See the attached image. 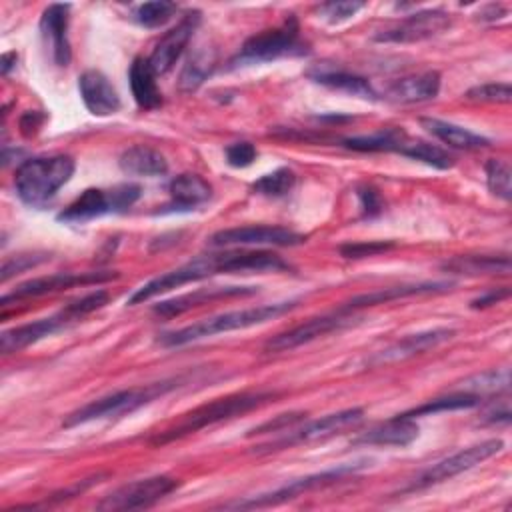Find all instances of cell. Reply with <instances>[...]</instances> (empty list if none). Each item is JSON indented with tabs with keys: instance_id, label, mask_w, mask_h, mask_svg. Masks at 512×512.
I'll return each mask as SVG.
<instances>
[{
	"instance_id": "1",
	"label": "cell",
	"mask_w": 512,
	"mask_h": 512,
	"mask_svg": "<svg viewBox=\"0 0 512 512\" xmlns=\"http://www.w3.org/2000/svg\"><path fill=\"white\" fill-rule=\"evenodd\" d=\"M272 398H274L272 392H238V394H230L224 398H216L212 402H206V404L182 414V418L178 422H174L166 430L154 434L150 444L152 446L170 444V442L180 440L188 434H194L202 428L242 416V414L266 404Z\"/></svg>"
},
{
	"instance_id": "2",
	"label": "cell",
	"mask_w": 512,
	"mask_h": 512,
	"mask_svg": "<svg viewBox=\"0 0 512 512\" xmlns=\"http://www.w3.org/2000/svg\"><path fill=\"white\" fill-rule=\"evenodd\" d=\"M298 306V300H286V302H276V304H262V306H252V308H242V310H230L224 314H216L210 318H204L200 322H194L190 326L164 332L158 338V344L166 348H176L184 346L202 338H210L214 334L222 332H232V330H244L250 326L264 324L268 320H274L276 316H282L290 312L292 308Z\"/></svg>"
},
{
	"instance_id": "3",
	"label": "cell",
	"mask_w": 512,
	"mask_h": 512,
	"mask_svg": "<svg viewBox=\"0 0 512 512\" xmlns=\"http://www.w3.org/2000/svg\"><path fill=\"white\" fill-rule=\"evenodd\" d=\"M74 160L66 154L24 160L14 176L18 198L28 206H44L72 178Z\"/></svg>"
},
{
	"instance_id": "4",
	"label": "cell",
	"mask_w": 512,
	"mask_h": 512,
	"mask_svg": "<svg viewBox=\"0 0 512 512\" xmlns=\"http://www.w3.org/2000/svg\"><path fill=\"white\" fill-rule=\"evenodd\" d=\"M176 386H178V380H162V382H154V384H146V386L118 390L114 394L92 400V402L84 404L82 408L70 412L66 416V420L62 422V426L64 428H74V426H80V424H86V422L104 420V418H118V416L130 414V412L154 402L156 398L164 396L166 392H170Z\"/></svg>"
},
{
	"instance_id": "5",
	"label": "cell",
	"mask_w": 512,
	"mask_h": 512,
	"mask_svg": "<svg viewBox=\"0 0 512 512\" xmlns=\"http://www.w3.org/2000/svg\"><path fill=\"white\" fill-rule=\"evenodd\" d=\"M308 48L300 42V26L294 14H290L280 26L262 30L250 36L238 54L230 60V68L246 66V64H262L274 62L284 56H300L306 54Z\"/></svg>"
},
{
	"instance_id": "6",
	"label": "cell",
	"mask_w": 512,
	"mask_h": 512,
	"mask_svg": "<svg viewBox=\"0 0 512 512\" xmlns=\"http://www.w3.org/2000/svg\"><path fill=\"white\" fill-rule=\"evenodd\" d=\"M140 192V186L132 182L118 184L110 190L86 188L58 214V220L66 224H84L110 212H124L140 198Z\"/></svg>"
},
{
	"instance_id": "7",
	"label": "cell",
	"mask_w": 512,
	"mask_h": 512,
	"mask_svg": "<svg viewBox=\"0 0 512 512\" xmlns=\"http://www.w3.org/2000/svg\"><path fill=\"white\" fill-rule=\"evenodd\" d=\"M214 274H220V254H200L196 258H192L190 262L174 268V270H168L152 280H148L146 284H142L140 288H136L130 298L126 300L128 306H134V304H142L162 292H168V290H174V288H180L184 284H190V282H198V280H204L208 276H214Z\"/></svg>"
},
{
	"instance_id": "8",
	"label": "cell",
	"mask_w": 512,
	"mask_h": 512,
	"mask_svg": "<svg viewBox=\"0 0 512 512\" xmlns=\"http://www.w3.org/2000/svg\"><path fill=\"white\" fill-rule=\"evenodd\" d=\"M364 416L362 408H346L334 414H326L318 420L306 422L300 428H290L286 430L280 438H276L274 442L262 444L256 448V452H272V450H282L294 444H306V442H316V440H326L330 436H336L340 432H344L346 428L356 426Z\"/></svg>"
},
{
	"instance_id": "9",
	"label": "cell",
	"mask_w": 512,
	"mask_h": 512,
	"mask_svg": "<svg viewBox=\"0 0 512 512\" xmlns=\"http://www.w3.org/2000/svg\"><path fill=\"white\" fill-rule=\"evenodd\" d=\"M180 482L172 476H150L128 482L98 502V510H138L160 502L164 496L174 492Z\"/></svg>"
},
{
	"instance_id": "10",
	"label": "cell",
	"mask_w": 512,
	"mask_h": 512,
	"mask_svg": "<svg viewBox=\"0 0 512 512\" xmlns=\"http://www.w3.org/2000/svg\"><path fill=\"white\" fill-rule=\"evenodd\" d=\"M504 448V442L500 438H490V440H484L480 444H474V446H468L440 462H436L434 466H430L428 470H424L416 482L412 486H408V490H422V488H428L432 484H438V482H444V480H450L478 464H482L484 460L492 458L494 454H498L500 450Z\"/></svg>"
},
{
	"instance_id": "11",
	"label": "cell",
	"mask_w": 512,
	"mask_h": 512,
	"mask_svg": "<svg viewBox=\"0 0 512 512\" xmlns=\"http://www.w3.org/2000/svg\"><path fill=\"white\" fill-rule=\"evenodd\" d=\"M360 468H362V464H342V466H336L332 470H324V472H318V474H312V476H304V478L292 480V482L284 484L282 488H278L274 492L226 504V508H264V506H276L280 502H286V500H292V498L300 496L302 492H308V490H314V488L338 482V480L354 474Z\"/></svg>"
},
{
	"instance_id": "12",
	"label": "cell",
	"mask_w": 512,
	"mask_h": 512,
	"mask_svg": "<svg viewBox=\"0 0 512 512\" xmlns=\"http://www.w3.org/2000/svg\"><path fill=\"white\" fill-rule=\"evenodd\" d=\"M354 322L352 318V312H346L342 308H338L336 312L332 314H322V316H314L286 332H280L276 334L274 338H270L266 344H264V350L266 352H286V350H294L302 344H308L320 336H326L334 330H340V328H346Z\"/></svg>"
},
{
	"instance_id": "13",
	"label": "cell",
	"mask_w": 512,
	"mask_h": 512,
	"mask_svg": "<svg viewBox=\"0 0 512 512\" xmlns=\"http://www.w3.org/2000/svg\"><path fill=\"white\" fill-rule=\"evenodd\" d=\"M306 242V236L284 226H238L226 228L210 236V244L216 248L226 246H298Z\"/></svg>"
},
{
	"instance_id": "14",
	"label": "cell",
	"mask_w": 512,
	"mask_h": 512,
	"mask_svg": "<svg viewBox=\"0 0 512 512\" xmlns=\"http://www.w3.org/2000/svg\"><path fill=\"white\" fill-rule=\"evenodd\" d=\"M450 26V16L444 10H420L414 14H408L394 26L380 30L374 34L376 42H394V44H410L428 40L440 32H444Z\"/></svg>"
},
{
	"instance_id": "15",
	"label": "cell",
	"mask_w": 512,
	"mask_h": 512,
	"mask_svg": "<svg viewBox=\"0 0 512 512\" xmlns=\"http://www.w3.org/2000/svg\"><path fill=\"white\" fill-rule=\"evenodd\" d=\"M78 320H82V316L76 312V308L70 302L66 308H62L60 312H56L52 316H46V318L30 322V324H22L18 328L2 332V336H0V350L4 354L18 352V350H22V348H26L30 344H36V342L44 340L46 336H52L54 332H58L64 326H68L72 322H78Z\"/></svg>"
},
{
	"instance_id": "16",
	"label": "cell",
	"mask_w": 512,
	"mask_h": 512,
	"mask_svg": "<svg viewBox=\"0 0 512 512\" xmlns=\"http://www.w3.org/2000/svg\"><path fill=\"white\" fill-rule=\"evenodd\" d=\"M200 10H188L176 26H172L154 46L148 62L152 66V70L156 72V76H162L166 72L172 70V66L178 62V58L182 56L184 48L188 46V42L192 40L196 28L200 26Z\"/></svg>"
},
{
	"instance_id": "17",
	"label": "cell",
	"mask_w": 512,
	"mask_h": 512,
	"mask_svg": "<svg viewBox=\"0 0 512 512\" xmlns=\"http://www.w3.org/2000/svg\"><path fill=\"white\" fill-rule=\"evenodd\" d=\"M116 276L118 274L110 272V270H104V272H56V274H50V276H40V278H32L28 282H22L20 286H16L14 292L2 296V304L6 306L10 300L36 298V296L52 294V292L74 288V286L108 282Z\"/></svg>"
},
{
	"instance_id": "18",
	"label": "cell",
	"mask_w": 512,
	"mask_h": 512,
	"mask_svg": "<svg viewBox=\"0 0 512 512\" xmlns=\"http://www.w3.org/2000/svg\"><path fill=\"white\" fill-rule=\"evenodd\" d=\"M68 22H70V4H50L40 16V34L50 48L54 64L68 66L72 58L68 42Z\"/></svg>"
},
{
	"instance_id": "19",
	"label": "cell",
	"mask_w": 512,
	"mask_h": 512,
	"mask_svg": "<svg viewBox=\"0 0 512 512\" xmlns=\"http://www.w3.org/2000/svg\"><path fill=\"white\" fill-rule=\"evenodd\" d=\"M454 336V330L450 328H432V330H424V332H416V334H408L404 338H400L398 342L390 344L388 348L376 352L368 364L370 366H380V364H390V362H398V360H406L410 356L422 354L430 348L440 346L442 342L450 340Z\"/></svg>"
},
{
	"instance_id": "20",
	"label": "cell",
	"mask_w": 512,
	"mask_h": 512,
	"mask_svg": "<svg viewBox=\"0 0 512 512\" xmlns=\"http://www.w3.org/2000/svg\"><path fill=\"white\" fill-rule=\"evenodd\" d=\"M78 92L86 110L94 116H110L120 110V96L100 70L82 72L78 76Z\"/></svg>"
},
{
	"instance_id": "21",
	"label": "cell",
	"mask_w": 512,
	"mask_h": 512,
	"mask_svg": "<svg viewBox=\"0 0 512 512\" xmlns=\"http://www.w3.org/2000/svg\"><path fill=\"white\" fill-rule=\"evenodd\" d=\"M258 292V286H216V288H198L194 292L176 296L172 300H164L160 304H156L152 310L154 314L162 316V318H174L184 314L186 310L200 306V304H208L212 300H220V298H232V296H250Z\"/></svg>"
},
{
	"instance_id": "22",
	"label": "cell",
	"mask_w": 512,
	"mask_h": 512,
	"mask_svg": "<svg viewBox=\"0 0 512 512\" xmlns=\"http://www.w3.org/2000/svg\"><path fill=\"white\" fill-rule=\"evenodd\" d=\"M306 76L312 82L322 84L326 88L340 90V92H346V94H352L358 98H366V100H378V92L364 76H358V74L338 68L334 64H328V62L316 64L306 70Z\"/></svg>"
},
{
	"instance_id": "23",
	"label": "cell",
	"mask_w": 512,
	"mask_h": 512,
	"mask_svg": "<svg viewBox=\"0 0 512 512\" xmlns=\"http://www.w3.org/2000/svg\"><path fill=\"white\" fill-rule=\"evenodd\" d=\"M290 264L268 250H230L220 252V274H250V272H282Z\"/></svg>"
},
{
	"instance_id": "24",
	"label": "cell",
	"mask_w": 512,
	"mask_h": 512,
	"mask_svg": "<svg viewBox=\"0 0 512 512\" xmlns=\"http://www.w3.org/2000/svg\"><path fill=\"white\" fill-rule=\"evenodd\" d=\"M418 438V424L414 418H404L396 414L394 418L362 432L352 440V444H368V446H408Z\"/></svg>"
},
{
	"instance_id": "25",
	"label": "cell",
	"mask_w": 512,
	"mask_h": 512,
	"mask_svg": "<svg viewBox=\"0 0 512 512\" xmlns=\"http://www.w3.org/2000/svg\"><path fill=\"white\" fill-rule=\"evenodd\" d=\"M452 282H418V284H402V286H390V288H380L372 290L368 294H358L344 302L340 308L346 312H352L356 308H366V306H376V304H386L392 300L408 298V296H420V294H436V292H446L450 290Z\"/></svg>"
},
{
	"instance_id": "26",
	"label": "cell",
	"mask_w": 512,
	"mask_h": 512,
	"mask_svg": "<svg viewBox=\"0 0 512 512\" xmlns=\"http://www.w3.org/2000/svg\"><path fill=\"white\" fill-rule=\"evenodd\" d=\"M170 204L166 206L170 212H186L202 206L212 196V186L198 174H178L170 180L168 186Z\"/></svg>"
},
{
	"instance_id": "27",
	"label": "cell",
	"mask_w": 512,
	"mask_h": 512,
	"mask_svg": "<svg viewBox=\"0 0 512 512\" xmlns=\"http://www.w3.org/2000/svg\"><path fill=\"white\" fill-rule=\"evenodd\" d=\"M440 92V74L436 70H428L422 74H412L396 80L386 96L400 104H416L434 100Z\"/></svg>"
},
{
	"instance_id": "28",
	"label": "cell",
	"mask_w": 512,
	"mask_h": 512,
	"mask_svg": "<svg viewBox=\"0 0 512 512\" xmlns=\"http://www.w3.org/2000/svg\"><path fill=\"white\" fill-rule=\"evenodd\" d=\"M130 90L134 96V102L142 110H154L162 104V92L156 84V72L152 70L148 58L136 56L128 70Z\"/></svg>"
},
{
	"instance_id": "29",
	"label": "cell",
	"mask_w": 512,
	"mask_h": 512,
	"mask_svg": "<svg viewBox=\"0 0 512 512\" xmlns=\"http://www.w3.org/2000/svg\"><path fill=\"white\" fill-rule=\"evenodd\" d=\"M118 166L128 176L152 178V176H162L168 172V162H166L164 154L158 152L156 148H150L144 144L126 148L118 158Z\"/></svg>"
},
{
	"instance_id": "30",
	"label": "cell",
	"mask_w": 512,
	"mask_h": 512,
	"mask_svg": "<svg viewBox=\"0 0 512 512\" xmlns=\"http://www.w3.org/2000/svg\"><path fill=\"white\" fill-rule=\"evenodd\" d=\"M420 124L428 134H432L434 138H438L440 142H444V144H448L450 148H456V150H480V148L490 146L488 138H484L480 134H474L468 128H462L458 124L446 122V120L422 118Z\"/></svg>"
},
{
	"instance_id": "31",
	"label": "cell",
	"mask_w": 512,
	"mask_h": 512,
	"mask_svg": "<svg viewBox=\"0 0 512 512\" xmlns=\"http://www.w3.org/2000/svg\"><path fill=\"white\" fill-rule=\"evenodd\" d=\"M444 270L454 274H468V276H480V274H510V258L508 256H490V254H468V256H456L442 264Z\"/></svg>"
},
{
	"instance_id": "32",
	"label": "cell",
	"mask_w": 512,
	"mask_h": 512,
	"mask_svg": "<svg viewBox=\"0 0 512 512\" xmlns=\"http://www.w3.org/2000/svg\"><path fill=\"white\" fill-rule=\"evenodd\" d=\"M408 138L410 136L400 128H386V130H378L370 136L344 138L342 144L356 152H396V154H400V150L404 148Z\"/></svg>"
},
{
	"instance_id": "33",
	"label": "cell",
	"mask_w": 512,
	"mask_h": 512,
	"mask_svg": "<svg viewBox=\"0 0 512 512\" xmlns=\"http://www.w3.org/2000/svg\"><path fill=\"white\" fill-rule=\"evenodd\" d=\"M214 62H216V54L212 48H204V46L196 48L180 72V80H178L180 88L184 92L196 90L214 70Z\"/></svg>"
},
{
	"instance_id": "34",
	"label": "cell",
	"mask_w": 512,
	"mask_h": 512,
	"mask_svg": "<svg viewBox=\"0 0 512 512\" xmlns=\"http://www.w3.org/2000/svg\"><path fill=\"white\" fill-rule=\"evenodd\" d=\"M458 390L474 394L478 398L508 392L510 390V370L508 368H498V370L494 368V370L474 374V376L462 380Z\"/></svg>"
},
{
	"instance_id": "35",
	"label": "cell",
	"mask_w": 512,
	"mask_h": 512,
	"mask_svg": "<svg viewBox=\"0 0 512 512\" xmlns=\"http://www.w3.org/2000/svg\"><path fill=\"white\" fill-rule=\"evenodd\" d=\"M482 402V398L474 396V394H468V392H450L446 396H440V398H434V400H428L416 408H410L406 412H402L400 416L404 418H418V416H428V414H436V412H448V410H464V408H474Z\"/></svg>"
},
{
	"instance_id": "36",
	"label": "cell",
	"mask_w": 512,
	"mask_h": 512,
	"mask_svg": "<svg viewBox=\"0 0 512 512\" xmlns=\"http://www.w3.org/2000/svg\"><path fill=\"white\" fill-rule=\"evenodd\" d=\"M402 156H408L412 160H418V162H424L432 168H438V170H448L454 166V158L450 152L442 150L440 146L436 144H430V142H424V140H412L408 138V142L404 144V148L400 150Z\"/></svg>"
},
{
	"instance_id": "37",
	"label": "cell",
	"mask_w": 512,
	"mask_h": 512,
	"mask_svg": "<svg viewBox=\"0 0 512 512\" xmlns=\"http://www.w3.org/2000/svg\"><path fill=\"white\" fill-rule=\"evenodd\" d=\"M296 184V174L290 168H276L264 176H260L256 182H252V192L266 196V198H282L286 196Z\"/></svg>"
},
{
	"instance_id": "38",
	"label": "cell",
	"mask_w": 512,
	"mask_h": 512,
	"mask_svg": "<svg viewBox=\"0 0 512 512\" xmlns=\"http://www.w3.org/2000/svg\"><path fill=\"white\" fill-rule=\"evenodd\" d=\"M178 12V6L174 2H164V0H156V2H144L138 4L132 12V18L138 26L142 28H160L166 22L172 20V16Z\"/></svg>"
},
{
	"instance_id": "39",
	"label": "cell",
	"mask_w": 512,
	"mask_h": 512,
	"mask_svg": "<svg viewBox=\"0 0 512 512\" xmlns=\"http://www.w3.org/2000/svg\"><path fill=\"white\" fill-rule=\"evenodd\" d=\"M484 172H486V184H488L490 192L508 202L512 198V170H510V164L502 158H490L484 164Z\"/></svg>"
},
{
	"instance_id": "40",
	"label": "cell",
	"mask_w": 512,
	"mask_h": 512,
	"mask_svg": "<svg viewBox=\"0 0 512 512\" xmlns=\"http://www.w3.org/2000/svg\"><path fill=\"white\" fill-rule=\"evenodd\" d=\"M466 98L472 102H498L508 104L512 100V88L506 82L478 84L466 92Z\"/></svg>"
},
{
	"instance_id": "41",
	"label": "cell",
	"mask_w": 512,
	"mask_h": 512,
	"mask_svg": "<svg viewBox=\"0 0 512 512\" xmlns=\"http://www.w3.org/2000/svg\"><path fill=\"white\" fill-rule=\"evenodd\" d=\"M396 244L392 240H370V242H350L340 246V254L344 258H366V256H378L382 252L392 250Z\"/></svg>"
},
{
	"instance_id": "42",
	"label": "cell",
	"mask_w": 512,
	"mask_h": 512,
	"mask_svg": "<svg viewBox=\"0 0 512 512\" xmlns=\"http://www.w3.org/2000/svg\"><path fill=\"white\" fill-rule=\"evenodd\" d=\"M362 8H364V2H326L318 6V14L330 24H340L356 16V12Z\"/></svg>"
},
{
	"instance_id": "43",
	"label": "cell",
	"mask_w": 512,
	"mask_h": 512,
	"mask_svg": "<svg viewBox=\"0 0 512 512\" xmlns=\"http://www.w3.org/2000/svg\"><path fill=\"white\" fill-rule=\"evenodd\" d=\"M50 256L46 254V252H34V254H18V256H14V258H10V260H6L4 264H2V282H6L10 276H14V274H20V272H24V270H28V268H34V266H38V264H42L44 260H48Z\"/></svg>"
},
{
	"instance_id": "44",
	"label": "cell",
	"mask_w": 512,
	"mask_h": 512,
	"mask_svg": "<svg viewBox=\"0 0 512 512\" xmlns=\"http://www.w3.org/2000/svg\"><path fill=\"white\" fill-rule=\"evenodd\" d=\"M224 156H226V162H228L232 168H246V166H250V164L256 160L258 152H256V148H254L252 142L242 140V142L228 144V146L224 148Z\"/></svg>"
},
{
	"instance_id": "45",
	"label": "cell",
	"mask_w": 512,
	"mask_h": 512,
	"mask_svg": "<svg viewBox=\"0 0 512 512\" xmlns=\"http://www.w3.org/2000/svg\"><path fill=\"white\" fill-rule=\"evenodd\" d=\"M306 418V412H288V414H280L276 416L274 420H266L264 424L256 426L250 430V436L252 434H266V432H272V434H284L286 430L294 428L298 422H302Z\"/></svg>"
},
{
	"instance_id": "46",
	"label": "cell",
	"mask_w": 512,
	"mask_h": 512,
	"mask_svg": "<svg viewBox=\"0 0 512 512\" xmlns=\"http://www.w3.org/2000/svg\"><path fill=\"white\" fill-rule=\"evenodd\" d=\"M356 196L360 200V208H362V214L366 218H374L384 210V200H382L380 192L374 186H368V184L360 186L356 190Z\"/></svg>"
},
{
	"instance_id": "47",
	"label": "cell",
	"mask_w": 512,
	"mask_h": 512,
	"mask_svg": "<svg viewBox=\"0 0 512 512\" xmlns=\"http://www.w3.org/2000/svg\"><path fill=\"white\" fill-rule=\"evenodd\" d=\"M510 296V288L508 286H500V288H492L480 296H476L472 302H470V308L478 310V308H488L492 304H498L502 300H506Z\"/></svg>"
},
{
	"instance_id": "48",
	"label": "cell",
	"mask_w": 512,
	"mask_h": 512,
	"mask_svg": "<svg viewBox=\"0 0 512 512\" xmlns=\"http://www.w3.org/2000/svg\"><path fill=\"white\" fill-rule=\"evenodd\" d=\"M16 60H18V54H16V52H6V54H2V74H4V76L10 72V68L16 64Z\"/></svg>"
}]
</instances>
